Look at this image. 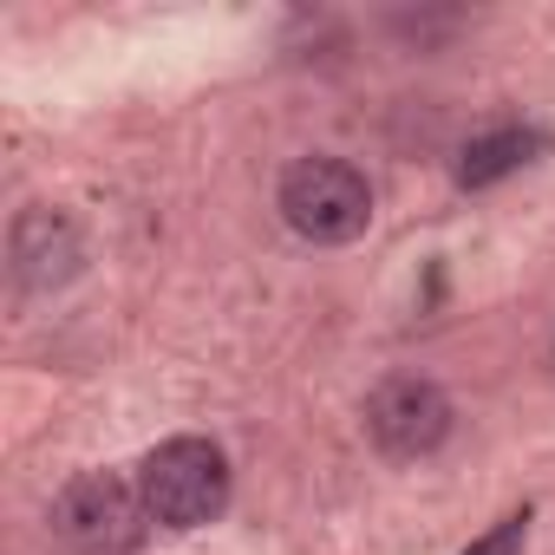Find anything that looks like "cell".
I'll return each instance as SVG.
<instances>
[{"label":"cell","mask_w":555,"mask_h":555,"mask_svg":"<svg viewBox=\"0 0 555 555\" xmlns=\"http://www.w3.org/2000/svg\"><path fill=\"white\" fill-rule=\"evenodd\" d=\"M144 522H151V509H144L138 483H125L112 470H79L53 496V535L73 555H138Z\"/></svg>","instance_id":"4"},{"label":"cell","mask_w":555,"mask_h":555,"mask_svg":"<svg viewBox=\"0 0 555 555\" xmlns=\"http://www.w3.org/2000/svg\"><path fill=\"white\" fill-rule=\"evenodd\" d=\"M131 483L144 496L151 522H164V529H209L229 509V457H222V444H209L196 431L151 444Z\"/></svg>","instance_id":"2"},{"label":"cell","mask_w":555,"mask_h":555,"mask_svg":"<svg viewBox=\"0 0 555 555\" xmlns=\"http://www.w3.org/2000/svg\"><path fill=\"white\" fill-rule=\"evenodd\" d=\"M360 425H366V444L386 464H418V457H431L451 438L457 412H451V392L438 379H425V373H386L366 392Z\"/></svg>","instance_id":"3"},{"label":"cell","mask_w":555,"mask_h":555,"mask_svg":"<svg viewBox=\"0 0 555 555\" xmlns=\"http://www.w3.org/2000/svg\"><path fill=\"white\" fill-rule=\"evenodd\" d=\"M86 268V235L66 209L53 203H27L14 222H8V274L21 295H60L66 282H79Z\"/></svg>","instance_id":"5"},{"label":"cell","mask_w":555,"mask_h":555,"mask_svg":"<svg viewBox=\"0 0 555 555\" xmlns=\"http://www.w3.org/2000/svg\"><path fill=\"white\" fill-rule=\"evenodd\" d=\"M274 209H282V222L314 242V248H347L373 229V183L360 164L347 157H295L282 170V190H274Z\"/></svg>","instance_id":"1"},{"label":"cell","mask_w":555,"mask_h":555,"mask_svg":"<svg viewBox=\"0 0 555 555\" xmlns=\"http://www.w3.org/2000/svg\"><path fill=\"white\" fill-rule=\"evenodd\" d=\"M522 535H529V509H516V516H503L490 535H477L464 555H522Z\"/></svg>","instance_id":"7"},{"label":"cell","mask_w":555,"mask_h":555,"mask_svg":"<svg viewBox=\"0 0 555 555\" xmlns=\"http://www.w3.org/2000/svg\"><path fill=\"white\" fill-rule=\"evenodd\" d=\"M542 144H548V138H542L535 125H490V131L464 138V151H457L451 177H457V190H490V183L516 177L522 164H535V157H542Z\"/></svg>","instance_id":"6"}]
</instances>
